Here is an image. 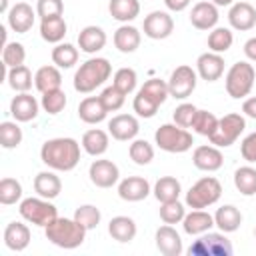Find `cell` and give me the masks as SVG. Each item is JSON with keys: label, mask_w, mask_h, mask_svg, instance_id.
<instances>
[{"label": "cell", "mask_w": 256, "mask_h": 256, "mask_svg": "<svg viewBox=\"0 0 256 256\" xmlns=\"http://www.w3.org/2000/svg\"><path fill=\"white\" fill-rule=\"evenodd\" d=\"M40 160L52 170L70 172L80 162V144L68 136L50 138L40 148Z\"/></svg>", "instance_id": "6da1fadb"}, {"label": "cell", "mask_w": 256, "mask_h": 256, "mask_svg": "<svg viewBox=\"0 0 256 256\" xmlns=\"http://www.w3.org/2000/svg\"><path fill=\"white\" fill-rule=\"evenodd\" d=\"M86 228L82 224H78L74 218H54L46 228H44V234L46 238L58 246V248H64V250H72V248H78L84 238H86Z\"/></svg>", "instance_id": "7a4b0ae2"}, {"label": "cell", "mask_w": 256, "mask_h": 256, "mask_svg": "<svg viewBox=\"0 0 256 256\" xmlns=\"http://www.w3.org/2000/svg\"><path fill=\"white\" fill-rule=\"evenodd\" d=\"M112 74V66L106 58H90L86 60L74 74V90L80 94H88L102 86Z\"/></svg>", "instance_id": "3957f363"}, {"label": "cell", "mask_w": 256, "mask_h": 256, "mask_svg": "<svg viewBox=\"0 0 256 256\" xmlns=\"http://www.w3.org/2000/svg\"><path fill=\"white\" fill-rule=\"evenodd\" d=\"M220 196H222V184L214 176H204L198 182H194L186 192V206H190L192 210H202L216 204Z\"/></svg>", "instance_id": "277c9868"}, {"label": "cell", "mask_w": 256, "mask_h": 256, "mask_svg": "<svg viewBox=\"0 0 256 256\" xmlns=\"http://www.w3.org/2000/svg\"><path fill=\"white\" fill-rule=\"evenodd\" d=\"M154 140H156L160 150L172 152V154H182V152L190 150L192 144H194L192 134L186 128L178 126V124H162L156 130Z\"/></svg>", "instance_id": "5b68a950"}, {"label": "cell", "mask_w": 256, "mask_h": 256, "mask_svg": "<svg viewBox=\"0 0 256 256\" xmlns=\"http://www.w3.org/2000/svg\"><path fill=\"white\" fill-rule=\"evenodd\" d=\"M254 80H256V70L252 64L240 60L236 64L230 66V70L226 72V92L228 96L240 100V98H246L254 86Z\"/></svg>", "instance_id": "8992f818"}, {"label": "cell", "mask_w": 256, "mask_h": 256, "mask_svg": "<svg viewBox=\"0 0 256 256\" xmlns=\"http://www.w3.org/2000/svg\"><path fill=\"white\" fill-rule=\"evenodd\" d=\"M20 216L34 224V226H48L54 218H58V212H56V206L52 202H48V198H26L20 202Z\"/></svg>", "instance_id": "52a82bcc"}, {"label": "cell", "mask_w": 256, "mask_h": 256, "mask_svg": "<svg viewBox=\"0 0 256 256\" xmlns=\"http://www.w3.org/2000/svg\"><path fill=\"white\" fill-rule=\"evenodd\" d=\"M244 128H246L244 116H240L236 112H230V114L218 118V128L210 136V142L214 146H218V148H228V146H232L240 138Z\"/></svg>", "instance_id": "ba28073f"}, {"label": "cell", "mask_w": 256, "mask_h": 256, "mask_svg": "<svg viewBox=\"0 0 256 256\" xmlns=\"http://www.w3.org/2000/svg\"><path fill=\"white\" fill-rule=\"evenodd\" d=\"M190 256H232V242L220 232H204L190 248Z\"/></svg>", "instance_id": "9c48e42d"}, {"label": "cell", "mask_w": 256, "mask_h": 256, "mask_svg": "<svg viewBox=\"0 0 256 256\" xmlns=\"http://www.w3.org/2000/svg\"><path fill=\"white\" fill-rule=\"evenodd\" d=\"M196 80H198V72L192 70V66H188V64L178 66L170 74V80H168V92H170V96L172 98H178V100L188 98L194 92V88H196Z\"/></svg>", "instance_id": "30bf717a"}, {"label": "cell", "mask_w": 256, "mask_h": 256, "mask_svg": "<svg viewBox=\"0 0 256 256\" xmlns=\"http://www.w3.org/2000/svg\"><path fill=\"white\" fill-rule=\"evenodd\" d=\"M144 34L152 40H164L174 30V20L164 10H154L144 18Z\"/></svg>", "instance_id": "8fae6325"}, {"label": "cell", "mask_w": 256, "mask_h": 256, "mask_svg": "<svg viewBox=\"0 0 256 256\" xmlns=\"http://www.w3.org/2000/svg\"><path fill=\"white\" fill-rule=\"evenodd\" d=\"M88 176L92 180L94 186L98 188H112L118 178H120V170L112 160H94L90 164Z\"/></svg>", "instance_id": "7c38bea8"}, {"label": "cell", "mask_w": 256, "mask_h": 256, "mask_svg": "<svg viewBox=\"0 0 256 256\" xmlns=\"http://www.w3.org/2000/svg\"><path fill=\"white\" fill-rule=\"evenodd\" d=\"M8 26L18 32V34H26L32 26H34V18L36 12L32 10V6L28 2H16L10 10H8Z\"/></svg>", "instance_id": "4fadbf2b"}, {"label": "cell", "mask_w": 256, "mask_h": 256, "mask_svg": "<svg viewBox=\"0 0 256 256\" xmlns=\"http://www.w3.org/2000/svg\"><path fill=\"white\" fill-rule=\"evenodd\" d=\"M198 76L206 82H216L224 74V58L216 52H204L196 60Z\"/></svg>", "instance_id": "5bb4252c"}, {"label": "cell", "mask_w": 256, "mask_h": 256, "mask_svg": "<svg viewBox=\"0 0 256 256\" xmlns=\"http://www.w3.org/2000/svg\"><path fill=\"white\" fill-rule=\"evenodd\" d=\"M138 130H140V124L132 114H118L108 122V132L112 134L114 140H120V142L134 140Z\"/></svg>", "instance_id": "9a60e30c"}, {"label": "cell", "mask_w": 256, "mask_h": 256, "mask_svg": "<svg viewBox=\"0 0 256 256\" xmlns=\"http://www.w3.org/2000/svg\"><path fill=\"white\" fill-rule=\"evenodd\" d=\"M10 114L16 122H30L38 116V100L28 92H18L10 102Z\"/></svg>", "instance_id": "2e32d148"}, {"label": "cell", "mask_w": 256, "mask_h": 256, "mask_svg": "<svg viewBox=\"0 0 256 256\" xmlns=\"http://www.w3.org/2000/svg\"><path fill=\"white\" fill-rule=\"evenodd\" d=\"M192 162L198 170H204V172H216L222 168L224 164V156L220 152L218 146H198L192 154Z\"/></svg>", "instance_id": "e0dca14e"}, {"label": "cell", "mask_w": 256, "mask_h": 256, "mask_svg": "<svg viewBox=\"0 0 256 256\" xmlns=\"http://www.w3.org/2000/svg\"><path fill=\"white\" fill-rule=\"evenodd\" d=\"M218 6L212 2H198L190 12V22L198 30H212L218 24Z\"/></svg>", "instance_id": "ac0fdd59"}, {"label": "cell", "mask_w": 256, "mask_h": 256, "mask_svg": "<svg viewBox=\"0 0 256 256\" xmlns=\"http://www.w3.org/2000/svg\"><path fill=\"white\" fill-rule=\"evenodd\" d=\"M228 22L234 30H240V32L252 30L256 24V8L248 2H236L228 12Z\"/></svg>", "instance_id": "d6986e66"}, {"label": "cell", "mask_w": 256, "mask_h": 256, "mask_svg": "<svg viewBox=\"0 0 256 256\" xmlns=\"http://www.w3.org/2000/svg\"><path fill=\"white\" fill-rule=\"evenodd\" d=\"M150 194V184L142 176H128L118 184V196L126 202H140Z\"/></svg>", "instance_id": "ffe728a7"}, {"label": "cell", "mask_w": 256, "mask_h": 256, "mask_svg": "<svg viewBox=\"0 0 256 256\" xmlns=\"http://www.w3.org/2000/svg\"><path fill=\"white\" fill-rule=\"evenodd\" d=\"M156 248L164 256H180L182 254V238L172 228V224H164L156 230Z\"/></svg>", "instance_id": "44dd1931"}, {"label": "cell", "mask_w": 256, "mask_h": 256, "mask_svg": "<svg viewBox=\"0 0 256 256\" xmlns=\"http://www.w3.org/2000/svg\"><path fill=\"white\" fill-rule=\"evenodd\" d=\"M78 46L86 54H96L106 46V32L100 26H86L78 34Z\"/></svg>", "instance_id": "7402d4cb"}, {"label": "cell", "mask_w": 256, "mask_h": 256, "mask_svg": "<svg viewBox=\"0 0 256 256\" xmlns=\"http://www.w3.org/2000/svg\"><path fill=\"white\" fill-rule=\"evenodd\" d=\"M4 244L14 252H22L30 244V228L22 222H10L4 230Z\"/></svg>", "instance_id": "603a6c76"}, {"label": "cell", "mask_w": 256, "mask_h": 256, "mask_svg": "<svg viewBox=\"0 0 256 256\" xmlns=\"http://www.w3.org/2000/svg\"><path fill=\"white\" fill-rule=\"evenodd\" d=\"M106 114H108V110L102 104L100 96H88L78 106V116L86 124H98V122H102L106 118Z\"/></svg>", "instance_id": "cb8c5ba5"}, {"label": "cell", "mask_w": 256, "mask_h": 256, "mask_svg": "<svg viewBox=\"0 0 256 256\" xmlns=\"http://www.w3.org/2000/svg\"><path fill=\"white\" fill-rule=\"evenodd\" d=\"M142 42V36H140V30L134 28V26H120L116 32H114V46L122 52V54H132L138 50Z\"/></svg>", "instance_id": "d4e9b609"}, {"label": "cell", "mask_w": 256, "mask_h": 256, "mask_svg": "<svg viewBox=\"0 0 256 256\" xmlns=\"http://www.w3.org/2000/svg\"><path fill=\"white\" fill-rule=\"evenodd\" d=\"M214 224L226 234V232H236L242 224V212L232 206V204H224L216 210L214 214Z\"/></svg>", "instance_id": "484cf974"}, {"label": "cell", "mask_w": 256, "mask_h": 256, "mask_svg": "<svg viewBox=\"0 0 256 256\" xmlns=\"http://www.w3.org/2000/svg\"><path fill=\"white\" fill-rule=\"evenodd\" d=\"M182 226H184V232H186V234L196 236V234L208 232V230H210L212 226H216V224H214V216H210V214L204 212V208H202V210H192L190 214H186L184 220H182Z\"/></svg>", "instance_id": "4316f807"}, {"label": "cell", "mask_w": 256, "mask_h": 256, "mask_svg": "<svg viewBox=\"0 0 256 256\" xmlns=\"http://www.w3.org/2000/svg\"><path fill=\"white\" fill-rule=\"evenodd\" d=\"M108 144H110V138L104 130L100 128H92V130H86L84 136H82V148L86 154L90 156H102L106 150H108Z\"/></svg>", "instance_id": "83f0119b"}, {"label": "cell", "mask_w": 256, "mask_h": 256, "mask_svg": "<svg viewBox=\"0 0 256 256\" xmlns=\"http://www.w3.org/2000/svg\"><path fill=\"white\" fill-rule=\"evenodd\" d=\"M34 190H36L38 196L52 200L60 194L62 182L54 172H38L36 178H34Z\"/></svg>", "instance_id": "f1b7e54d"}, {"label": "cell", "mask_w": 256, "mask_h": 256, "mask_svg": "<svg viewBox=\"0 0 256 256\" xmlns=\"http://www.w3.org/2000/svg\"><path fill=\"white\" fill-rule=\"evenodd\" d=\"M108 232L116 242H132L136 236V222L130 216H114L108 224Z\"/></svg>", "instance_id": "f546056e"}, {"label": "cell", "mask_w": 256, "mask_h": 256, "mask_svg": "<svg viewBox=\"0 0 256 256\" xmlns=\"http://www.w3.org/2000/svg\"><path fill=\"white\" fill-rule=\"evenodd\" d=\"M60 84H62V74H60L58 66H42L34 74V86L42 94L48 92V90L60 88Z\"/></svg>", "instance_id": "4dcf8cb0"}, {"label": "cell", "mask_w": 256, "mask_h": 256, "mask_svg": "<svg viewBox=\"0 0 256 256\" xmlns=\"http://www.w3.org/2000/svg\"><path fill=\"white\" fill-rule=\"evenodd\" d=\"M66 20L62 16H54V18H44L40 22V36L46 40V42H52V44H60L62 38L66 36Z\"/></svg>", "instance_id": "1f68e13d"}, {"label": "cell", "mask_w": 256, "mask_h": 256, "mask_svg": "<svg viewBox=\"0 0 256 256\" xmlns=\"http://www.w3.org/2000/svg\"><path fill=\"white\" fill-rule=\"evenodd\" d=\"M108 10L114 20L130 22L140 14V2L138 0H110Z\"/></svg>", "instance_id": "d6a6232c"}, {"label": "cell", "mask_w": 256, "mask_h": 256, "mask_svg": "<svg viewBox=\"0 0 256 256\" xmlns=\"http://www.w3.org/2000/svg\"><path fill=\"white\" fill-rule=\"evenodd\" d=\"M182 192V186L180 182L174 178V176H162L158 178V182L154 184V196L156 200L162 204V202H172V200H178Z\"/></svg>", "instance_id": "836d02e7"}, {"label": "cell", "mask_w": 256, "mask_h": 256, "mask_svg": "<svg viewBox=\"0 0 256 256\" xmlns=\"http://www.w3.org/2000/svg\"><path fill=\"white\" fill-rule=\"evenodd\" d=\"M234 186L244 196L256 194V168L252 166H240L234 172Z\"/></svg>", "instance_id": "e575fe53"}, {"label": "cell", "mask_w": 256, "mask_h": 256, "mask_svg": "<svg viewBox=\"0 0 256 256\" xmlns=\"http://www.w3.org/2000/svg\"><path fill=\"white\" fill-rule=\"evenodd\" d=\"M6 80H8L10 88L16 90V92H28L32 88V72H30V68L26 64L8 68Z\"/></svg>", "instance_id": "d590c367"}, {"label": "cell", "mask_w": 256, "mask_h": 256, "mask_svg": "<svg viewBox=\"0 0 256 256\" xmlns=\"http://www.w3.org/2000/svg\"><path fill=\"white\" fill-rule=\"evenodd\" d=\"M232 42H234V36L230 32V28L218 26V28H212V32L208 34V48H210V52L222 54V52L230 50Z\"/></svg>", "instance_id": "8d00e7d4"}, {"label": "cell", "mask_w": 256, "mask_h": 256, "mask_svg": "<svg viewBox=\"0 0 256 256\" xmlns=\"http://www.w3.org/2000/svg\"><path fill=\"white\" fill-rule=\"evenodd\" d=\"M52 62L58 68H72L78 62V48L64 42V44H56L52 48Z\"/></svg>", "instance_id": "74e56055"}, {"label": "cell", "mask_w": 256, "mask_h": 256, "mask_svg": "<svg viewBox=\"0 0 256 256\" xmlns=\"http://www.w3.org/2000/svg\"><path fill=\"white\" fill-rule=\"evenodd\" d=\"M138 92H142L146 98H150V100L156 102L158 106L164 104L166 98L170 96V92H168V82H164V80H160V78H150V80H146L144 86H142Z\"/></svg>", "instance_id": "f35d334b"}, {"label": "cell", "mask_w": 256, "mask_h": 256, "mask_svg": "<svg viewBox=\"0 0 256 256\" xmlns=\"http://www.w3.org/2000/svg\"><path fill=\"white\" fill-rule=\"evenodd\" d=\"M190 128H192L196 134L210 138V136L216 132V128H218V118H216L212 112H208V110H196V116H194Z\"/></svg>", "instance_id": "ab89813d"}, {"label": "cell", "mask_w": 256, "mask_h": 256, "mask_svg": "<svg viewBox=\"0 0 256 256\" xmlns=\"http://www.w3.org/2000/svg\"><path fill=\"white\" fill-rule=\"evenodd\" d=\"M22 198V184L16 178H2L0 180V204L10 206Z\"/></svg>", "instance_id": "60d3db41"}, {"label": "cell", "mask_w": 256, "mask_h": 256, "mask_svg": "<svg viewBox=\"0 0 256 256\" xmlns=\"http://www.w3.org/2000/svg\"><path fill=\"white\" fill-rule=\"evenodd\" d=\"M26 60V50L20 42H8L2 48V66L4 68H14L22 66Z\"/></svg>", "instance_id": "b9f144b4"}, {"label": "cell", "mask_w": 256, "mask_h": 256, "mask_svg": "<svg viewBox=\"0 0 256 256\" xmlns=\"http://www.w3.org/2000/svg\"><path fill=\"white\" fill-rule=\"evenodd\" d=\"M128 154L134 160V164H138V166H146L154 160V148L148 140H134L128 148Z\"/></svg>", "instance_id": "7bdbcfd3"}, {"label": "cell", "mask_w": 256, "mask_h": 256, "mask_svg": "<svg viewBox=\"0 0 256 256\" xmlns=\"http://www.w3.org/2000/svg\"><path fill=\"white\" fill-rule=\"evenodd\" d=\"M100 218H102V214H100V210H98L94 204H82V206H78L76 212H74V220H76L78 224H82L86 230L96 228V226L100 224Z\"/></svg>", "instance_id": "ee69618b"}, {"label": "cell", "mask_w": 256, "mask_h": 256, "mask_svg": "<svg viewBox=\"0 0 256 256\" xmlns=\"http://www.w3.org/2000/svg\"><path fill=\"white\" fill-rule=\"evenodd\" d=\"M42 108H44V112H48V114H60L62 110H64V106H66V94H64V90L62 88H56V90H48V92H44L42 94Z\"/></svg>", "instance_id": "f6af8a7d"}, {"label": "cell", "mask_w": 256, "mask_h": 256, "mask_svg": "<svg viewBox=\"0 0 256 256\" xmlns=\"http://www.w3.org/2000/svg\"><path fill=\"white\" fill-rule=\"evenodd\" d=\"M20 142H22V128L16 122H2L0 124V144H2V148L10 150V148L20 146Z\"/></svg>", "instance_id": "bcb514c9"}, {"label": "cell", "mask_w": 256, "mask_h": 256, "mask_svg": "<svg viewBox=\"0 0 256 256\" xmlns=\"http://www.w3.org/2000/svg\"><path fill=\"white\" fill-rule=\"evenodd\" d=\"M136 82H138V76H136V70H134V68H120V70H116L112 84L128 96L130 92H134Z\"/></svg>", "instance_id": "7dc6e473"}, {"label": "cell", "mask_w": 256, "mask_h": 256, "mask_svg": "<svg viewBox=\"0 0 256 256\" xmlns=\"http://www.w3.org/2000/svg\"><path fill=\"white\" fill-rule=\"evenodd\" d=\"M186 216V210L184 206L178 202V200H172V202H162L160 206V218L164 224H178L182 222Z\"/></svg>", "instance_id": "c3c4849f"}, {"label": "cell", "mask_w": 256, "mask_h": 256, "mask_svg": "<svg viewBox=\"0 0 256 256\" xmlns=\"http://www.w3.org/2000/svg\"><path fill=\"white\" fill-rule=\"evenodd\" d=\"M100 100H102V104L106 106L108 112H116V110H120V108L124 106V102H126V94H124L122 90H118V88L112 84V86H108V88L102 90Z\"/></svg>", "instance_id": "681fc988"}, {"label": "cell", "mask_w": 256, "mask_h": 256, "mask_svg": "<svg viewBox=\"0 0 256 256\" xmlns=\"http://www.w3.org/2000/svg\"><path fill=\"white\" fill-rule=\"evenodd\" d=\"M62 12H64V2L62 0H38L36 2V14L40 16V20L62 16Z\"/></svg>", "instance_id": "f907efd6"}, {"label": "cell", "mask_w": 256, "mask_h": 256, "mask_svg": "<svg viewBox=\"0 0 256 256\" xmlns=\"http://www.w3.org/2000/svg\"><path fill=\"white\" fill-rule=\"evenodd\" d=\"M132 108H134V112H136L140 118H152V116L158 112V104L152 102L150 98H146L142 92H138V94L134 96Z\"/></svg>", "instance_id": "816d5d0a"}, {"label": "cell", "mask_w": 256, "mask_h": 256, "mask_svg": "<svg viewBox=\"0 0 256 256\" xmlns=\"http://www.w3.org/2000/svg\"><path fill=\"white\" fill-rule=\"evenodd\" d=\"M196 106L194 104H190V102H184V104H180L176 110H174V114H172V118H174V124H178V126H182V128H190L192 126V120H194V116H196Z\"/></svg>", "instance_id": "f5cc1de1"}, {"label": "cell", "mask_w": 256, "mask_h": 256, "mask_svg": "<svg viewBox=\"0 0 256 256\" xmlns=\"http://www.w3.org/2000/svg\"><path fill=\"white\" fill-rule=\"evenodd\" d=\"M240 154L246 162H256V132L248 134L240 144Z\"/></svg>", "instance_id": "db71d44e"}, {"label": "cell", "mask_w": 256, "mask_h": 256, "mask_svg": "<svg viewBox=\"0 0 256 256\" xmlns=\"http://www.w3.org/2000/svg\"><path fill=\"white\" fill-rule=\"evenodd\" d=\"M190 2H192V0H164L166 8L172 10V12H182V10H186V8L190 6Z\"/></svg>", "instance_id": "11a10c76"}, {"label": "cell", "mask_w": 256, "mask_h": 256, "mask_svg": "<svg viewBox=\"0 0 256 256\" xmlns=\"http://www.w3.org/2000/svg\"><path fill=\"white\" fill-rule=\"evenodd\" d=\"M242 112H244L248 118H254V120H256V96L244 100V104H242Z\"/></svg>", "instance_id": "9f6ffc18"}, {"label": "cell", "mask_w": 256, "mask_h": 256, "mask_svg": "<svg viewBox=\"0 0 256 256\" xmlns=\"http://www.w3.org/2000/svg\"><path fill=\"white\" fill-rule=\"evenodd\" d=\"M244 54H246L248 60L256 62V36H252V38L246 40V44H244Z\"/></svg>", "instance_id": "6f0895ef"}, {"label": "cell", "mask_w": 256, "mask_h": 256, "mask_svg": "<svg viewBox=\"0 0 256 256\" xmlns=\"http://www.w3.org/2000/svg\"><path fill=\"white\" fill-rule=\"evenodd\" d=\"M234 0H212V4H216V6H230Z\"/></svg>", "instance_id": "680465c9"}, {"label": "cell", "mask_w": 256, "mask_h": 256, "mask_svg": "<svg viewBox=\"0 0 256 256\" xmlns=\"http://www.w3.org/2000/svg\"><path fill=\"white\" fill-rule=\"evenodd\" d=\"M0 10H2L4 14H8V10H10V8H8V0H2V4H0Z\"/></svg>", "instance_id": "91938a15"}, {"label": "cell", "mask_w": 256, "mask_h": 256, "mask_svg": "<svg viewBox=\"0 0 256 256\" xmlns=\"http://www.w3.org/2000/svg\"><path fill=\"white\" fill-rule=\"evenodd\" d=\"M254 236H256V230H254Z\"/></svg>", "instance_id": "94428289"}]
</instances>
